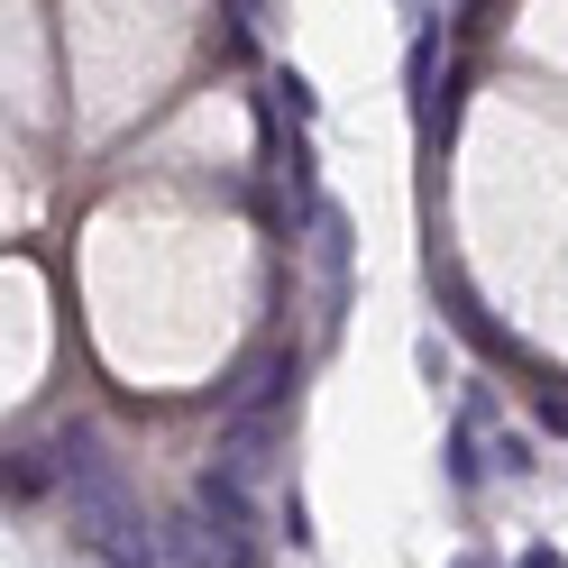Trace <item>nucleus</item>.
<instances>
[{
  "label": "nucleus",
  "mask_w": 568,
  "mask_h": 568,
  "mask_svg": "<svg viewBox=\"0 0 568 568\" xmlns=\"http://www.w3.org/2000/svg\"><path fill=\"white\" fill-rule=\"evenodd\" d=\"M55 486L74 495V523L92 531V550L111 559V568H156V541H148V523H138V495H129V468H120V449L101 422H64L55 432Z\"/></svg>",
  "instance_id": "nucleus-1"
},
{
  "label": "nucleus",
  "mask_w": 568,
  "mask_h": 568,
  "mask_svg": "<svg viewBox=\"0 0 568 568\" xmlns=\"http://www.w3.org/2000/svg\"><path fill=\"white\" fill-rule=\"evenodd\" d=\"M165 559H174V568H266L257 514H247V486H230L221 468H211V477L193 486L184 523L165 531Z\"/></svg>",
  "instance_id": "nucleus-2"
},
{
  "label": "nucleus",
  "mask_w": 568,
  "mask_h": 568,
  "mask_svg": "<svg viewBox=\"0 0 568 568\" xmlns=\"http://www.w3.org/2000/svg\"><path fill=\"white\" fill-rule=\"evenodd\" d=\"M294 385H303V358H294V348H257V358H247V367L230 376V395H221V422H284Z\"/></svg>",
  "instance_id": "nucleus-3"
},
{
  "label": "nucleus",
  "mask_w": 568,
  "mask_h": 568,
  "mask_svg": "<svg viewBox=\"0 0 568 568\" xmlns=\"http://www.w3.org/2000/svg\"><path fill=\"white\" fill-rule=\"evenodd\" d=\"M339 312H348V221L331 202H312V331H339Z\"/></svg>",
  "instance_id": "nucleus-4"
},
{
  "label": "nucleus",
  "mask_w": 568,
  "mask_h": 568,
  "mask_svg": "<svg viewBox=\"0 0 568 568\" xmlns=\"http://www.w3.org/2000/svg\"><path fill=\"white\" fill-rule=\"evenodd\" d=\"M284 458V422H221V477L230 486H257Z\"/></svg>",
  "instance_id": "nucleus-5"
},
{
  "label": "nucleus",
  "mask_w": 568,
  "mask_h": 568,
  "mask_svg": "<svg viewBox=\"0 0 568 568\" xmlns=\"http://www.w3.org/2000/svg\"><path fill=\"white\" fill-rule=\"evenodd\" d=\"M275 92H284V111H294V120H312V83L303 74H275Z\"/></svg>",
  "instance_id": "nucleus-6"
},
{
  "label": "nucleus",
  "mask_w": 568,
  "mask_h": 568,
  "mask_svg": "<svg viewBox=\"0 0 568 568\" xmlns=\"http://www.w3.org/2000/svg\"><path fill=\"white\" fill-rule=\"evenodd\" d=\"M541 413L559 422V432H568V395H559V385H550V395H541Z\"/></svg>",
  "instance_id": "nucleus-7"
},
{
  "label": "nucleus",
  "mask_w": 568,
  "mask_h": 568,
  "mask_svg": "<svg viewBox=\"0 0 568 568\" xmlns=\"http://www.w3.org/2000/svg\"><path fill=\"white\" fill-rule=\"evenodd\" d=\"M523 568H559V550H531V559H523Z\"/></svg>",
  "instance_id": "nucleus-8"
},
{
  "label": "nucleus",
  "mask_w": 568,
  "mask_h": 568,
  "mask_svg": "<svg viewBox=\"0 0 568 568\" xmlns=\"http://www.w3.org/2000/svg\"><path fill=\"white\" fill-rule=\"evenodd\" d=\"M458 568H486V559H458Z\"/></svg>",
  "instance_id": "nucleus-9"
}]
</instances>
